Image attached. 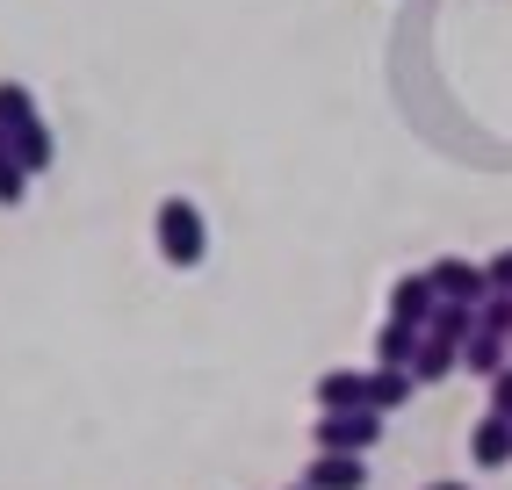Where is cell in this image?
I'll use <instances>...</instances> for the list:
<instances>
[{
  "label": "cell",
  "instance_id": "obj_4",
  "mask_svg": "<svg viewBox=\"0 0 512 490\" xmlns=\"http://www.w3.org/2000/svg\"><path fill=\"white\" fill-rule=\"evenodd\" d=\"M433 310H440V289H433V274H397L390 282V318L397 325H433Z\"/></svg>",
  "mask_w": 512,
  "mask_h": 490
},
{
  "label": "cell",
  "instance_id": "obj_2",
  "mask_svg": "<svg viewBox=\"0 0 512 490\" xmlns=\"http://www.w3.org/2000/svg\"><path fill=\"white\" fill-rule=\"evenodd\" d=\"M311 440L318 447H332V454H368L375 440H383V411H318V426H311Z\"/></svg>",
  "mask_w": 512,
  "mask_h": 490
},
{
  "label": "cell",
  "instance_id": "obj_7",
  "mask_svg": "<svg viewBox=\"0 0 512 490\" xmlns=\"http://www.w3.org/2000/svg\"><path fill=\"white\" fill-rule=\"evenodd\" d=\"M303 483H311V490H361L368 469H361V454H332V447H318L311 469H303Z\"/></svg>",
  "mask_w": 512,
  "mask_h": 490
},
{
  "label": "cell",
  "instance_id": "obj_8",
  "mask_svg": "<svg viewBox=\"0 0 512 490\" xmlns=\"http://www.w3.org/2000/svg\"><path fill=\"white\" fill-rule=\"evenodd\" d=\"M412 390H419V375L412 368H368V411H404L412 404Z\"/></svg>",
  "mask_w": 512,
  "mask_h": 490
},
{
  "label": "cell",
  "instance_id": "obj_21",
  "mask_svg": "<svg viewBox=\"0 0 512 490\" xmlns=\"http://www.w3.org/2000/svg\"><path fill=\"white\" fill-rule=\"evenodd\" d=\"M289 490H311V483H289Z\"/></svg>",
  "mask_w": 512,
  "mask_h": 490
},
{
  "label": "cell",
  "instance_id": "obj_15",
  "mask_svg": "<svg viewBox=\"0 0 512 490\" xmlns=\"http://www.w3.org/2000/svg\"><path fill=\"white\" fill-rule=\"evenodd\" d=\"M476 332H498V339H512V296H484V310H476Z\"/></svg>",
  "mask_w": 512,
  "mask_h": 490
},
{
  "label": "cell",
  "instance_id": "obj_12",
  "mask_svg": "<svg viewBox=\"0 0 512 490\" xmlns=\"http://www.w3.org/2000/svg\"><path fill=\"white\" fill-rule=\"evenodd\" d=\"M455 368H462V346H448V339H433V332H426V346H419L412 375H419V382H448Z\"/></svg>",
  "mask_w": 512,
  "mask_h": 490
},
{
  "label": "cell",
  "instance_id": "obj_14",
  "mask_svg": "<svg viewBox=\"0 0 512 490\" xmlns=\"http://www.w3.org/2000/svg\"><path fill=\"white\" fill-rule=\"evenodd\" d=\"M29 116H44V109H37V94H29L22 80H0V123L15 130V123H29Z\"/></svg>",
  "mask_w": 512,
  "mask_h": 490
},
{
  "label": "cell",
  "instance_id": "obj_9",
  "mask_svg": "<svg viewBox=\"0 0 512 490\" xmlns=\"http://www.w3.org/2000/svg\"><path fill=\"white\" fill-rule=\"evenodd\" d=\"M8 137H15V159H22L29 173H51V159H58V137H51V123H44V116L15 123Z\"/></svg>",
  "mask_w": 512,
  "mask_h": 490
},
{
  "label": "cell",
  "instance_id": "obj_17",
  "mask_svg": "<svg viewBox=\"0 0 512 490\" xmlns=\"http://www.w3.org/2000/svg\"><path fill=\"white\" fill-rule=\"evenodd\" d=\"M484 274H491V289H498V296H512V245L484 260Z\"/></svg>",
  "mask_w": 512,
  "mask_h": 490
},
{
  "label": "cell",
  "instance_id": "obj_20",
  "mask_svg": "<svg viewBox=\"0 0 512 490\" xmlns=\"http://www.w3.org/2000/svg\"><path fill=\"white\" fill-rule=\"evenodd\" d=\"M433 490H469V483H433Z\"/></svg>",
  "mask_w": 512,
  "mask_h": 490
},
{
  "label": "cell",
  "instance_id": "obj_1",
  "mask_svg": "<svg viewBox=\"0 0 512 490\" xmlns=\"http://www.w3.org/2000/svg\"><path fill=\"white\" fill-rule=\"evenodd\" d=\"M152 245H159V260L166 267H202V253H210V224H202V209L188 195H166L152 209Z\"/></svg>",
  "mask_w": 512,
  "mask_h": 490
},
{
  "label": "cell",
  "instance_id": "obj_11",
  "mask_svg": "<svg viewBox=\"0 0 512 490\" xmlns=\"http://www.w3.org/2000/svg\"><path fill=\"white\" fill-rule=\"evenodd\" d=\"M419 346H426V332L419 325H383V332H375V368H412L419 361Z\"/></svg>",
  "mask_w": 512,
  "mask_h": 490
},
{
  "label": "cell",
  "instance_id": "obj_5",
  "mask_svg": "<svg viewBox=\"0 0 512 490\" xmlns=\"http://www.w3.org/2000/svg\"><path fill=\"white\" fill-rule=\"evenodd\" d=\"M311 404H318V411H361V404H368V375H361V368H325V375L311 382Z\"/></svg>",
  "mask_w": 512,
  "mask_h": 490
},
{
  "label": "cell",
  "instance_id": "obj_3",
  "mask_svg": "<svg viewBox=\"0 0 512 490\" xmlns=\"http://www.w3.org/2000/svg\"><path fill=\"white\" fill-rule=\"evenodd\" d=\"M426 274H433V289H440V303H484V296H491V274L476 267V260H462V253H448V260H433Z\"/></svg>",
  "mask_w": 512,
  "mask_h": 490
},
{
  "label": "cell",
  "instance_id": "obj_13",
  "mask_svg": "<svg viewBox=\"0 0 512 490\" xmlns=\"http://www.w3.org/2000/svg\"><path fill=\"white\" fill-rule=\"evenodd\" d=\"M476 310H484V303H440L426 332H433V339H448V346H462V339L476 332Z\"/></svg>",
  "mask_w": 512,
  "mask_h": 490
},
{
  "label": "cell",
  "instance_id": "obj_18",
  "mask_svg": "<svg viewBox=\"0 0 512 490\" xmlns=\"http://www.w3.org/2000/svg\"><path fill=\"white\" fill-rule=\"evenodd\" d=\"M491 411H505V418H512V368H505V375H491Z\"/></svg>",
  "mask_w": 512,
  "mask_h": 490
},
{
  "label": "cell",
  "instance_id": "obj_16",
  "mask_svg": "<svg viewBox=\"0 0 512 490\" xmlns=\"http://www.w3.org/2000/svg\"><path fill=\"white\" fill-rule=\"evenodd\" d=\"M29 181H37V173H29V166H22L15 152H8V159H0V202H8V209H15V202L29 195Z\"/></svg>",
  "mask_w": 512,
  "mask_h": 490
},
{
  "label": "cell",
  "instance_id": "obj_6",
  "mask_svg": "<svg viewBox=\"0 0 512 490\" xmlns=\"http://www.w3.org/2000/svg\"><path fill=\"white\" fill-rule=\"evenodd\" d=\"M469 462H476V469H505V462H512V418H505V411H484V418H476Z\"/></svg>",
  "mask_w": 512,
  "mask_h": 490
},
{
  "label": "cell",
  "instance_id": "obj_10",
  "mask_svg": "<svg viewBox=\"0 0 512 490\" xmlns=\"http://www.w3.org/2000/svg\"><path fill=\"white\" fill-rule=\"evenodd\" d=\"M462 368L484 375V382L505 375V368H512V339H498V332H469V339H462Z\"/></svg>",
  "mask_w": 512,
  "mask_h": 490
},
{
  "label": "cell",
  "instance_id": "obj_19",
  "mask_svg": "<svg viewBox=\"0 0 512 490\" xmlns=\"http://www.w3.org/2000/svg\"><path fill=\"white\" fill-rule=\"evenodd\" d=\"M8 152H15V137H8V123H0V159H8Z\"/></svg>",
  "mask_w": 512,
  "mask_h": 490
}]
</instances>
